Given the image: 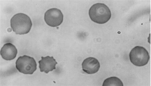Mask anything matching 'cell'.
<instances>
[{"instance_id":"obj_1","label":"cell","mask_w":151,"mask_h":86,"mask_svg":"<svg viewBox=\"0 0 151 86\" xmlns=\"http://www.w3.org/2000/svg\"><path fill=\"white\" fill-rule=\"evenodd\" d=\"M10 23L12 29L17 34L28 33L32 26V22L28 16L21 13L14 15L11 19Z\"/></svg>"},{"instance_id":"obj_2","label":"cell","mask_w":151,"mask_h":86,"mask_svg":"<svg viewBox=\"0 0 151 86\" xmlns=\"http://www.w3.org/2000/svg\"><path fill=\"white\" fill-rule=\"evenodd\" d=\"M89 14L91 20L99 24H105L111 17V11L109 7L101 3L95 4L91 6Z\"/></svg>"},{"instance_id":"obj_3","label":"cell","mask_w":151,"mask_h":86,"mask_svg":"<svg viewBox=\"0 0 151 86\" xmlns=\"http://www.w3.org/2000/svg\"><path fill=\"white\" fill-rule=\"evenodd\" d=\"M129 57L131 62L137 66L146 65L148 63L150 58L147 50L140 46H136L133 48L129 53Z\"/></svg>"},{"instance_id":"obj_4","label":"cell","mask_w":151,"mask_h":86,"mask_svg":"<svg viewBox=\"0 0 151 86\" xmlns=\"http://www.w3.org/2000/svg\"><path fill=\"white\" fill-rule=\"evenodd\" d=\"M16 66L19 72L26 74H32L37 69L34 58L27 55L19 57L16 62Z\"/></svg>"},{"instance_id":"obj_5","label":"cell","mask_w":151,"mask_h":86,"mask_svg":"<svg viewBox=\"0 0 151 86\" xmlns=\"http://www.w3.org/2000/svg\"><path fill=\"white\" fill-rule=\"evenodd\" d=\"M63 17L61 11L56 8L47 10L45 15V20L47 24L52 27L60 25L63 22Z\"/></svg>"},{"instance_id":"obj_6","label":"cell","mask_w":151,"mask_h":86,"mask_svg":"<svg viewBox=\"0 0 151 86\" xmlns=\"http://www.w3.org/2000/svg\"><path fill=\"white\" fill-rule=\"evenodd\" d=\"M82 65L83 71L88 74L96 73L100 68V63L96 58L93 57L86 58Z\"/></svg>"},{"instance_id":"obj_7","label":"cell","mask_w":151,"mask_h":86,"mask_svg":"<svg viewBox=\"0 0 151 86\" xmlns=\"http://www.w3.org/2000/svg\"><path fill=\"white\" fill-rule=\"evenodd\" d=\"M41 58L42 60L38 62L41 72L48 73L49 72L56 69L55 66L58 64V63L53 57H42Z\"/></svg>"},{"instance_id":"obj_8","label":"cell","mask_w":151,"mask_h":86,"mask_svg":"<svg viewBox=\"0 0 151 86\" xmlns=\"http://www.w3.org/2000/svg\"><path fill=\"white\" fill-rule=\"evenodd\" d=\"M1 55L6 60H13L16 57L17 50L11 43H7L4 45L1 51Z\"/></svg>"},{"instance_id":"obj_9","label":"cell","mask_w":151,"mask_h":86,"mask_svg":"<svg viewBox=\"0 0 151 86\" xmlns=\"http://www.w3.org/2000/svg\"><path fill=\"white\" fill-rule=\"evenodd\" d=\"M103 86H123L124 84L122 81L119 78L115 77L107 78L103 83Z\"/></svg>"}]
</instances>
